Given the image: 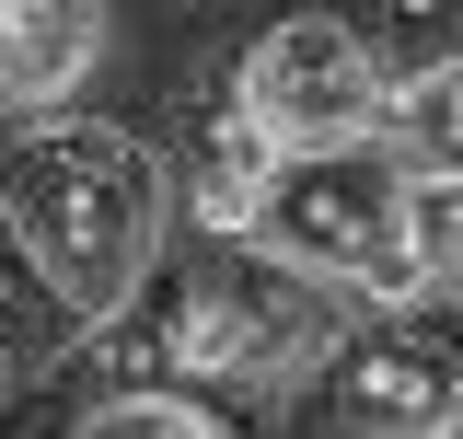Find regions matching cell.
<instances>
[{
  "instance_id": "obj_1",
  "label": "cell",
  "mask_w": 463,
  "mask_h": 439,
  "mask_svg": "<svg viewBox=\"0 0 463 439\" xmlns=\"http://www.w3.org/2000/svg\"><path fill=\"white\" fill-rule=\"evenodd\" d=\"M0 220L81 324H116L163 255V151L105 116H58L0 163Z\"/></svg>"
},
{
  "instance_id": "obj_2",
  "label": "cell",
  "mask_w": 463,
  "mask_h": 439,
  "mask_svg": "<svg viewBox=\"0 0 463 439\" xmlns=\"http://www.w3.org/2000/svg\"><path fill=\"white\" fill-rule=\"evenodd\" d=\"M347 324H359V313H347L336 289L289 277L279 255H255V243H221L209 277H197V301H185V324L163 335V359L197 370V382H301Z\"/></svg>"
},
{
  "instance_id": "obj_3",
  "label": "cell",
  "mask_w": 463,
  "mask_h": 439,
  "mask_svg": "<svg viewBox=\"0 0 463 439\" xmlns=\"http://www.w3.org/2000/svg\"><path fill=\"white\" fill-rule=\"evenodd\" d=\"M452 416H463L452 335L417 324H347L289 382V439H452Z\"/></svg>"
},
{
  "instance_id": "obj_4",
  "label": "cell",
  "mask_w": 463,
  "mask_h": 439,
  "mask_svg": "<svg viewBox=\"0 0 463 439\" xmlns=\"http://www.w3.org/2000/svg\"><path fill=\"white\" fill-rule=\"evenodd\" d=\"M232 105H243V127H255L279 163H301V151H359V139L383 127L371 35H359V23H336V12H301V23H279L267 47L243 58Z\"/></svg>"
},
{
  "instance_id": "obj_5",
  "label": "cell",
  "mask_w": 463,
  "mask_h": 439,
  "mask_svg": "<svg viewBox=\"0 0 463 439\" xmlns=\"http://www.w3.org/2000/svg\"><path fill=\"white\" fill-rule=\"evenodd\" d=\"M394 197H405V173H394V151H371V139H359V151H301V163H279L255 185L243 243L279 255L289 277H313V289H347L371 243H394Z\"/></svg>"
},
{
  "instance_id": "obj_6",
  "label": "cell",
  "mask_w": 463,
  "mask_h": 439,
  "mask_svg": "<svg viewBox=\"0 0 463 439\" xmlns=\"http://www.w3.org/2000/svg\"><path fill=\"white\" fill-rule=\"evenodd\" d=\"M105 58L93 0H0V105H58Z\"/></svg>"
},
{
  "instance_id": "obj_7",
  "label": "cell",
  "mask_w": 463,
  "mask_h": 439,
  "mask_svg": "<svg viewBox=\"0 0 463 439\" xmlns=\"http://www.w3.org/2000/svg\"><path fill=\"white\" fill-rule=\"evenodd\" d=\"M70 335H81V313L35 277V255H24V243H12V220H0V359L24 370V359H58Z\"/></svg>"
},
{
  "instance_id": "obj_8",
  "label": "cell",
  "mask_w": 463,
  "mask_h": 439,
  "mask_svg": "<svg viewBox=\"0 0 463 439\" xmlns=\"http://www.w3.org/2000/svg\"><path fill=\"white\" fill-rule=\"evenodd\" d=\"M394 231H405V255H417V277L452 289V266H463V185H452V173H405Z\"/></svg>"
},
{
  "instance_id": "obj_9",
  "label": "cell",
  "mask_w": 463,
  "mask_h": 439,
  "mask_svg": "<svg viewBox=\"0 0 463 439\" xmlns=\"http://www.w3.org/2000/svg\"><path fill=\"white\" fill-rule=\"evenodd\" d=\"M81 439H221V428H209L185 393H139V405H105Z\"/></svg>"
},
{
  "instance_id": "obj_10",
  "label": "cell",
  "mask_w": 463,
  "mask_h": 439,
  "mask_svg": "<svg viewBox=\"0 0 463 439\" xmlns=\"http://www.w3.org/2000/svg\"><path fill=\"white\" fill-rule=\"evenodd\" d=\"M0 393H12V359H0Z\"/></svg>"
}]
</instances>
